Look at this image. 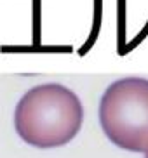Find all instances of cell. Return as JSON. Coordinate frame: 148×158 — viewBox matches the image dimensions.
I'll use <instances>...</instances> for the list:
<instances>
[{
  "instance_id": "obj_1",
  "label": "cell",
  "mask_w": 148,
  "mask_h": 158,
  "mask_svg": "<svg viewBox=\"0 0 148 158\" xmlns=\"http://www.w3.org/2000/svg\"><path fill=\"white\" fill-rule=\"evenodd\" d=\"M84 108L79 96L61 84H42L19 99L14 127L24 143L42 149L65 146L79 134Z\"/></svg>"
},
{
  "instance_id": "obj_2",
  "label": "cell",
  "mask_w": 148,
  "mask_h": 158,
  "mask_svg": "<svg viewBox=\"0 0 148 158\" xmlns=\"http://www.w3.org/2000/svg\"><path fill=\"white\" fill-rule=\"evenodd\" d=\"M99 123L111 143L127 151L148 148V80L127 77L113 82L99 102Z\"/></svg>"
},
{
  "instance_id": "obj_3",
  "label": "cell",
  "mask_w": 148,
  "mask_h": 158,
  "mask_svg": "<svg viewBox=\"0 0 148 158\" xmlns=\"http://www.w3.org/2000/svg\"><path fill=\"white\" fill-rule=\"evenodd\" d=\"M145 158H148V148L145 149Z\"/></svg>"
}]
</instances>
